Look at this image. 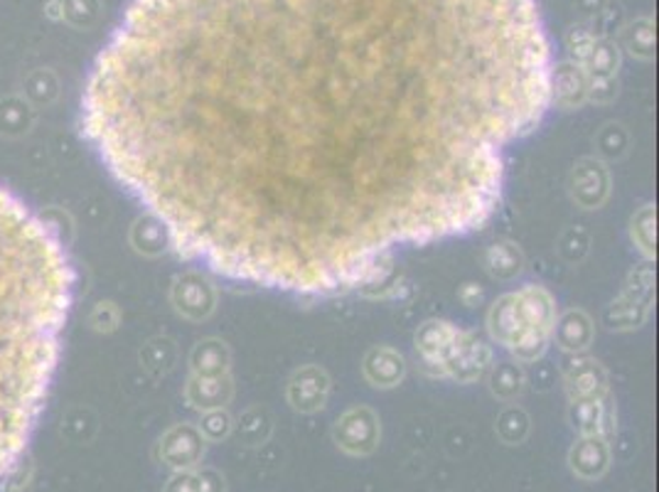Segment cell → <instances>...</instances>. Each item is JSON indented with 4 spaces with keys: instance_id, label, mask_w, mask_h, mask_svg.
Here are the masks:
<instances>
[{
    "instance_id": "cell-1",
    "label": "cell",
    "mask_w": 659,
    "mask_h": 492,
    "mask_svg": "<svg viewBox=\"0 0 659 492\" xmlns=\"http://www.w3.org/2000/svg\"><path fill=\"white\" fill-rule=\"evenodd\" d=\"M551 69L537 0H133L81 128L185 259L325 293L480 230Z\"/></svg>"
},
{
    "instance_id": "cell-2",
    "label": "cell",
    "mask_w": 659,
    "mask_h": 492,
    "mask_svg": "<svg viewBox=\"0 0 659 492\" xmlns=\"http://www.w3.org/2000/svg\"><path fill=\"white\" fill-rule=\"evenodd\" d=\"M71 291L59 234L0 185V483L45 409Z\"/></svg>"
},
{
    "instance_id": "cell-3",
    "label": "cell",
    "mask_w": 659,
    "mask_h": 492,
    "mask_svg": "<svg viewBox=\"0 0 659 492\" xmlns=\"http://www.w3.org/2000/svg\"><path fill=\"white\" fill-rule=\"evenodd\" d=\"M333 438L339 450L347 456H369L375 454L382 438L379 416L369 406H355L335 422Z\"/></svg>"
},
{
    "instance_id": "cell-4",
    "label": "cell",
    "mask_w": 659,
    "mask_h": 492,
    "mask_svg": "<svg viewBox=\"0 0 659 492\" xmlns=\"http://www.w3.org/2000/svg\"><path fill=\"white\" fill-rule=\"evenodd\" d=\"M330 394V377L323 367L305 365L288 382V404L301 414L321 412Z\"/></svg>"
},
{
    "instance_id": "cell-5",
    "label": "cell",
    "mask_w": 659,
    "mask_h": 492,
    "mask_svg": "<svg viewBox=\"0 0 659 492\" xmlns=\"http://www.w3.org/2000/svg\"><path fill=\"white\" fill-rule=\"evenodd\" d=\"M204 456V436L194 426L172 428L160 444V458L165 466L180 470H192Z\"/></svg>"
},
{
    "instance_id": "cell-6",
    "label": "cell",
    "mask_w": 659,
    "mask_h": 492,
    "mask_svg": "<svg viewBox=\"0 0 659 492\" xmlns=\"http://www.w3.org/2000/svg\"><path fill=\"white\" fill-rule=\"evenodd\" d=\"M488 331L492 335V340L502 347H507V350H512L514 345H520L522 337L527 335V323H524L517 293L502 295V299L490 308Z\"/></svg>"
},
{
    "instance_id": "cell-7",
    "label": "cell",
    "mask_w": 659,
    "mask_h": 492,
    "mask_svg": "<svg viewBox=\"0 0 659 492\" xmlns=\"http://www.w3.org/2000/svg\"><path fill=\"white\" fill-rule=\"evenodd\" d=\"M607 192H611V178L603 163L593 158L581 160L571 176L573 200L585 210H595L605 202Z\"/></svg>"
},
{
    "instance_id": "cell-8",
    "label": "cell",
    "mask_w": 659,
    "mask_h": 492,
    "mask_svg": "<svg viewBox=\"0 0 659 492\" xmlns=\"http://www.w3.org/2000/svg\"><path fill=\"white\" fill-rule=\"evenodd\" d=\"M460 327H456L448 321H428L418 327L416 333V353L421 360L434 374H440V365L450 353L453 343L458 340Z\"/></svg>"
},
{
    "instance_id": "cell-9",
    "label": "cell",
    "mask_w": 659,
    "mask_h": 492,
    "mask_svg": "<svg viewBox=\"0 0 659 492\" xmlns=\"http://www.w3.org/2000/svg\"><path fill=\"white\" fill-rule=\"evenodd\" d=\"M569 466L581 480H599L605 476L607 466H611V446H607L605 436H581L576 440L571 454H569Z\"/></svg>"
},
{
    "instance_id": "cell-10",
    "label": "cell",
    "mask_w": 659,
    "mask_h": 492,
    "mask_svg": "<svg viewBox=\"0 0 659 492\" xmlns=\"http://www.w3.org/2000/svg\"><path fill=\"white\" fill-rule=\"evenodd\" d=\"M517 301L522 308L524 323H527V333L551 337L556 325V303L551 293L541 289V286H524L522 291H517Z\"/></svg>"
},
{
    "instance_id": "cell-11",
    "label": "cell",
    "mask_w": 659,
    "mask_h": 492,
    "mask_svg": "<svg viewBox=\"0 0 659 492\" xmlns=\"http://www.w3.org/2000/svg\"><path fill=\"white\" fill-rule=\"evenodd\" d=\"M175 303H178L180 313L192 317V321H204V317L212 315L214 305H217V293H214L212 283L202 279L200 273H188L178 281Z\"/></svg>"
},
{
    "instance_id": "cell-12",
    "label": "cell",
    "mask_w": 659,
    "mask_h": 492,
    "mask_svg": "<svg viewBox=\"0 0 659 492\" xmlns=\"http://www.w3.org/2000/svg\"><path fill=\"white\" fill-rule=\"evenodd\" d=\"M585 99H589V79L583 67L563 62L551 69V101L561 109H579Z\"/></svg>"
},
{
    "instance_id": "cell-13",
    "label": "cell",
    "mask_w": 659,
    "mask_h": 492,
    "mask_svg": "<svg viewBox=\"0 0 659 492\" xmlns=\"http://www.w3.org/2000/svg\"><path fill=\"white\" fill-rule=\"evenodd\" d=\"M406 374V362L396 350L391 347H375L372 353L365 357V377L372 382V387L389 389L396 387Z\"/></svg>"
},
{
    "instance_id": "cell-14",
    "label": "cell",
    "mask_w": 659,
    "mask_h": 492,
    "mask_svg": "<svg viewBox=\"0 0 659 492\" xmlns=\"http://www.w3.org/2000/svg\"><path fill=\"white\" fill-rule=\"evenodd\" d=\"M551 335L556 337V345H559L561 350H583V347H589L593 340V323L583 311H569L561 321H556Z\"/></svg>"
},
{
    "instance_id": "cell-15",
    "label": "cell",
    "mask_w": 659,
    "mask_h": 492,
    "mask_svg": "<svg viewBox=\"0 0 659 492\" xmlns=\"http://www.w3.org/2000/svg\"><path fill=\"white\" fill-rule=\"evenodd\" d=\"M232 394H234V384H232L230 374L214 377V379L194 377L190 389H188V396H190L192 406L202 409V412H212V409H224L226 404L232 402Z\"/></svg>"
},
{
    "instance_id": "cell-16",
    "label": "cell",
    "mask_w": 659,
    "mask_h": 492,
    "mask_svg": "<svg viewBox=\"0 0 659 492\" xmlns=\"http://www.w3.org/2000/svg\"><path fill=\"white\" fill-rule=\"evenodd\" d=\"M230 365H232L230 347H226L222 340H204L198 345V350L192 355L194 374L202 379L230 374Z\"/></svg>"
},
{
    "instance_id": "cell-17",
    "label": "cell",
    "mask_w": 659,
    "mask_h": 492,
    "mask_svg": "<svg viewBox=\"0 0 659 492\" xmlns=\"http://www.w3.org/2000/svg\"><path fill=\"white\" fill-rule=\"evenodd\" d=\"M569 394L571 399L607 394V379L603 367L593 360H583L576 365L569 372Z\"/></svg>"
},
{
    "instance_id": "cell-18",
    "label": "cell",
    "mask_w": 659,
    "mask_h": 492,
    "mask_svg": "<svg viewBox=\"0 0 659 492\" xmlns=\"http://www.w3.org/2000/svg\"><path fill=\"white\" fill-rule=\"evenodd\" d=\"M234 428H236V436H239L242 444L254 448V446H261L269 440L273 422H271V414L266 412V409L252 406L239 416V422L234 424Z\"/></svg>"
},
{
    "instance_id": "cell-19",
    "label": "cell",
    "mask_w": 659,
    "mask_h": 492,
    "mask_svg": "<svg viewBox=\"0 0 659 492\" xmlns=\"http://www.w3.org/2000/svg\"><path fill=\"white\" fill-rule=\"evenodd\" d=\"M522 264H524L522 251L510 242L492 244L485 254L488 273L492 276V279H500V281L514 279V276L522 271Z\"/></svg>"
},
{
    "instance_id": "cell-20",
    "label": "cell",
    "mask_w": 659,
    "mask_h": 492,
    "mask_svg": "<svg viewBox=\"0 0 659 492\" xmlns=\"http://www.w3.org/2000/svg\"><path fill=\"white\" fill-rule=\"evenodd\" d=\"M165 492H226V480L217 470H180Z\"/></svg>"
},
{
    "instance_id": "cell-21",
    "label": "cell",
    "mask_w": 659,
    "mask_h": 492,
    "mask_svg": "<svg viewBox=\"0 0 659 492\" xmlns=\"http://www.w3.org/2000/svg\"><path fill=\"white\" fill-rule=\"evenodd\" d=\"M617 67H621V49L615 47L613 40L599 37L593 45L591 57L585 59L583 71L589 79H611L617 75Z\"/></svg>"
},
{
    "instance_id": "cell-22",
    "label": "cell",
    "mask_w": 659,
    "mask_h": 492,
    "mask_svg": "<svg viewBox=\"0 0 659 492\" xmlns=\"http://www.w3.org/2000/svg\"><path fill=\"white\" fill-rule=\"evenodd\" d=\"M623 43L637 59H655V23L652 18H640L625 27Z\"/></svg>"
},
{
    "instance_id": "cell-23",
    "label": "cell",
    "mask_w": 659,
    "mask_h": 492,
    "mask_svg": "<svg viewBox=\"0 0 659 492\" xmlns=\"http://www.w3.org/2000/svg\"><path fill=\"white\" fill-rule=\"evenodd\" d=\"M522 387H524V374L514 362H500L492 369L490 389L494 396L502 399V402H512V399H517Z\"/></svg>"
},
{
    "instance_id": "cell-24",
    "label": "cell",
    "mask_w": 659,
    "mask_h": 492,
    "mask_svg": "<svg viewBox=\"0 0 659 492\" xmlns=\"http://www.w3.org/2000/svg\"><path fill=\"white\" fill-rule=\"evenodd\" d=\"M494 428H498V436L502 444L517 446L529 436V416L520 406H507L498 416V424H494Z\"/></svg>"
},
{
    "instance_id": "cell-25",
    "label": "cell",
    "mask_w": 659,
    "mask_h": 492,
    "mask_svg": "<svg viewBox=\"0 0 659 492\" xmlns=\"http://www.w3.org/2000/svg\"><path fill=\"white\" fill-rule=\"evenodd\" d=\"M633 242L637 244V249H640L647 259H652L655 256V210L652 204H647L640 212L633 217Z\"/></svg>"
},
{
    "instance_id": "cell-26",
    "label": "cell",
    "mask_w": 659,
    "mask_h": 492,
    "mask_svg": "<svg viewBox=\"0 0 659 492\" xmlns=\"http://www.w3.org/2000/svg\"><path fill=\"white\" fill-rule=\"evenodd\" d=\"M595 40H599V37H595L585 25H573L569 30V35H566V47H569V55H571L573 65H579V67L585 65V59H589L591 53H593Z\"/></svg>"
},
{
    "instance_id": "cell-27",
    "label": "cell",
    "mask_w": 659,
    "mask_h": 492,
    "mask_svg": "<svg viewBox=\"0 0 659 492\" xmlns=\"http://www.w3.org/2000/svg\"><path fill=\"white\" fill-rule=\"evenodd\" d=\"M234 431V418L224 412V409H212L204 412L200 422V434L204 440H224Z\"/></svg>"
},
{
    "instance_id": "cell-28",
    "label": "cell",
    "mask_w": 659,
    "mask_h": 492,
    "mask_svg": "<svg viewBox=\"0 0 659 492\" xmlns=\"http://www.w3.org/2000/svg\"><path fill=\"white\" fill-rule=\"evenodd\" d=\"M589 79V77H585ZM617 94V79H589V99L599 101V104H607Z\"/></svg>"
},
{
    "instance_id": "cell-29",
    "label": "cell",
    "mask_w": 659,
    "mask_h": 492,
    "mask_svg": "<svg viewBox=\"0 0 659 492\" xmlns=\"http://www.w3.org/2000/svg\"><path fill=\"white\" fill-rule=\"evenodd\" d=\"M460 295H462V301H466L468 305H472V303H476V301H480V295H482V293H480V289H478V286H472V283H468V286H466V289H462V291H460Z\"/></svg>"
}]
</instances>
